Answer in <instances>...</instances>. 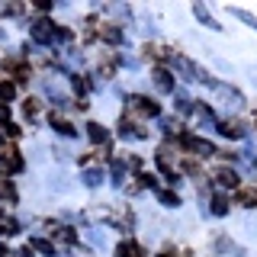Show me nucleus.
Returning a JSON list of instances; mask_svg holds the SVG:
<instances>
[{"label":"nucleus","mask_w":257,"mask_h":257,"mask_svg":"<svg viewBox=\"0 0 257 257\" xmlns=\"http://www.w3.org/2000/svg\"><path fill=\"white\" fill-rule=\"evenodd\" d=\"M128 109L132 112H139V116H158L161 106L151 96H142V93H135V96H128Z\"/></svg>","instance_id":"1"},{"label":"nucleus","mask_w":257,"mask_h":257,"mask_svg":"<svg viewBox=\"0 0 257 257\" xmlns=\"http://www.w3.org/2000/svg\"><path fill=\"white\" fill-rule=\"evenodd\" d=\"M29 32H32V39H36L39 45H52V39L58 36V29H55L48 20H36V23L29 26Z\"/></svg>","instance_id":"2"},{"label":"nucleus","mask_w":257,"mask_h":257,"mask_svg":"<svg viewBox=\"0 0 257 257\" xmlns=\"http://www.w3.org/2000/svg\"><path fill=\"white\" fill-rule=\"evenodd\" d=\"M151 80H155V87L161 93H174V77H171L167 68H155V71H151Z\"/></svg>","instance_id":"3"},{"label":"nucleus","mask_w":257,"mask_h":257,"mask_svg":"<svg viewBox=\"0 0 257 257\" xmlns=\"http://www.w3.org/2000/svg\"><path fill=\"white\" fill-rule=\"evenodd\" d=\"M219 132L225 135V139H241V135H244V125L235 122V119H222V122H219Z\"/></svg>","instance_id":"4"},{"label":"nucleus","mask_w":257,"mask_h":257,"mask_svg":"<svg viewBox=\"0 0 257 257\" xmlns=\"http://www.w3.org/2000/svg\"><path fill=\"white\" fill-rule=\"evenodd\" d=\"M215 90H219V96L225 100V106H231V109H238L241 103H244V100H241V93H238V90H231V87H225V84H219Z\"/></svg>","instance_id":"5"},{"label":"nucleus","mask_w":257,"mask_h":257,"mask_svg":"<svg viewBox=\"0 0 257 257\" xmlns=\"http://www.w3.org/2000/svg\"><path fill=\"white\" fill-rule=\"evenodd\" d=\"M215 180L222 183V187H238L241 183V177L231 171V167H215Z\"/></svg>","instance_id":"6"},{"label":"nucleus","mask_w":257,"mask_h":257,"mask_svg":"<svg viewBox=\"0 0 257 257\" xmlns=\"http://www.w3.org/2000/svg\"><path fill=\"white\" fill-rule=\"evenodd\" d=\"M87 135H90V142H96V145H106L109 142V132L100 122H90V125H87Z\"/></svg>","instance_id":"7"},{"label":"nucleus","mask_w":257,"mask_h":257,"mask_svg":"<svg viewBox=\"0 0 257 257\" xmlns=\"http://www.w3.org/2000/svg\"><path fill=\"white\" fill-rule=\"evenodd\" d=\"M116 257H142V247L135 244V241H119Z\"/></svg>","instance_id":"8"},{"label":"nucleus","mask_w":257,"mask_h":257,"mask_svg":"<svg viewBox=\"0 0 257 257\" xmlns=\"http://www.w3.org/2000/svg\"><path fill=\"white\" fill-rule=\"evenodd\" d=\"M52 128H55L58 135H68V139H71V135H77V128L71 125L68 119H61V116H52Z\"/></svg>","instance_id":"9"},{"label":"nucleus","mask_w":257,"mask_h":257,"mask_svg":"<svg viewBox=\"0 0 257 257\" xmlns=\"http://www.w3.org/2000/svg\"><path fill=\"white\" fill-rule=\"evenodd\" d=\"M193 13H196V20H199V23H203V26H209V29H222V26H219V23H215V20H212V16H209V10H206V7H203V4H196V7H193Z\"/></svg>","instance_id":"10"},{"label":"nucleus","mask_w":257,"mask_h":257,"mask_svg":"<svg viewBox=\"0 0 257 257\" xmlns=\"http://www.w3.org/2000/svg\"><path fill=\"white\" fill-rule=\"evenodd\" d=\"M4 167H7L10 174H20V171H23V158H20V151H7Z\"/></svg>","instance_id":"11"},{"label":"nucleus","mask_w":257,"mask_h":257,"mask_svg":"<svg viewBox=\"0 0 257 257\" xmlns=\"http://www.w3.org/2000/svg\"><path fill=\"white\" fill-rule=\"evenodd\" d=\"M238 203L241 206H257V187H241L238 190Z\"/></svg>","instance_id":"12"},{"label":"nucleus","mask_w":257,"mask_h":257,"mask_svg":"<svg viewBox=\"0 0 257 257\" xmlns=\"http://www.w3.org/2000/svg\"><path fill=\"white\" fill-rule=\"evenodd\" d=\"M100 36L106 39V42H112V45L122 42V29H119V26H103V29H100Z\"/></svg>","instance_id":"13"},{"label":"nucleus","mask_w":257,"mask_h":257,"mask_svg":"<svg viewBox=\"0 0 257 257\" xmlns=\"http://www.w3.org/2000/svg\"><path fill=\"white\" fill-rule=\"evenodd\" d=\"M0 199L4 203H16V187L10 180H0Z\"/></svg>","instance_id":"14"},{"label":"nucleus","mask_w":257,"mask_h":257,"mask_svg":"<svg viewBox=\"0 0 257 257\" xmlns=\"http://www.w3.org/2000/svg\"><path fill=\"white\" fill-rule=\"evenodd\" d=\"M122 180H125V161L119 158V161H112V183L122 187Z\"/></svg>","instance_id":"15"},{"label":"nucleus","mask_w":257,"mask_h":257,"mask_svg":"<svg viewBox=\"0 0 257 257\" xmlns=\"http://www.w3.org/2000/svg\"><path fill=\"white\" fill-rule=\"evenodd\" d=\"M0 231H4V235H16V231H20V222L10 219V215H0Z\"/></svg>","instance_id":"16"},{"label":"nucleus","mask_w":257,"mask_h":257,"mask_svg":"<svg viewBox=\"0 0 257 257\" xmlns=\"http://www.w3.org/2000/svg\"><path fill=\"white\" fill-rule=\"evenodd\" d=\"M177 112H183V116H187V112H193V100H190L183 90L177 93Z\"/></svg>","instance_id":"17"},{"label":"nucleus","mask_w":257,"mask_h":257,"mask_svg":"<svg viewBox=\"0 0 257 257\" xmlns=\"http://www.w3.org/2000/svg\"><path fill=\"white\" fill-rule=\"evenodd\" d=\"M32 247L42 251L45 257H55V244H52V241H45V238H36V241H32Z\"/></svg>","instance_id":"18"},{"label":"nucleus","mask_w":257,"mask_h":257,"mask_svg":"<svg viewBox=\"0 0 257 257\" xmlns=\"http://www.w3.org/2000/svg\"><path fill=\"white\" fill-rule=\"evenodd\" d=\"M225 212H228V199L219 193V196H212V215H225Z\"/></svg>","instance_id":"19"},{"label":"nucleus","mask_w":257,"mask_h":257,"mask_svg":"<svg viewBox=\"0 0 257 257\" xmlns=\"http://www.w3.org/2000/svg\"><path fill=\"white\" fill-rule=\"evenodd\" d=\"M16 96V84L13 80H0V100H13Z\"/></svg>","instance_id":"20"},{"label":"nucleus","mask_w":257,"mask_h":257,"mask_svg":"<svg viewBox=\"0 0 257 257\" xmlns=\"http://www.w3.org/2000/svg\"><path fill=\"white\" fill-rule=\"evenodd\" d=\"M158 199L164 206H180V196H177V193H171V190H158Z\"/></svg>","instance_id":"21"},{"label":"nucleus","mask_w":257,"mask_h":257,"mask_svg":"<svg viewBox=\"0 0 257 257\" xmlns=\"http://www.w3.org/2000/svg\"><path fill=\"white\" fill-rule=\"evenodd\" d=\"M84 183H87V187H100V183H103V171H87Z\"/></svg>","instance_id":"22"},{"label":"nucleus","mask_w":257,"mask_h":257,"mask_svg":"<svg viewBox=\"0 0 257 257\" xmlns=\"http://www.w3.org/2000/svg\"><path fill=\"white\" fill-rule=\"evenodd\" d=\"M71 87H74L77 93H87V90H90V84H87V80L80 77V74H74V77H71Z\"/></svg>","instance_id":"23"},{"label":"nucleus","mask_w":257,"mask_h":257,"mask_svg":"<svg viewBox=\"0 0 257 257\" xmlns=\"http://www.w3.org/2000/svg\"><path fill=\"white\" fill-rule=\"evenodd\" d=\"M23 112H26L29 119H36L39 116V100H26V103H23Z\"/></svg>","instance_id":"24"},{"label":"nucleus","mask_w":257,"mask_h":257,"mask_svg":"<svg viewBox=\"0 0 257 257\" xmlns=\"http://www.w3.org/2000/svg\"><path fill=\"white\" fill-rule=\"evenodd\" d=\"M58 238L64 241V244H74L77 235H74V228H58Z\"/></svg>","instance_id":"25"},{"label":"nucleus","mask_w":257,"mask_h":257,"mask_svg":"<svg viewBox=\"0 0 257 257\" xmlns=\"http://www.w3.org/2000/svg\"><path fill=\"white\" fill-rule=\"evenodd\" d=\"M231 13H235V16H238V20H244V23H247V26H254V29H257V20H254V16H251V13H247V10H231Z\"/></svg>","instance_id":"26"},{"label":"nucleus","mask_w":257,"mask_h":257,"mask_svg":"<svg viewBox=\"0 0 257 257\" xmlns=\"http://www.w3.org/2000/svg\"><path fill=\"white\" fill-rule=\"evenodd\" d=\"M4 132H7V135H10V139H20V128H16V125H10V122H7V125H4Z\"/></svg>","instance_id":"27"},{"label":"nucleus","mask_w":257,"mask_h":257,"mask_svg":"<svg viewBox=\"0 0 257 257\" xmlns=\"http://www.w3.org/2000/svg\"><path fill=\"white\" fill-rule=\"evenodd\" d=\"M7 119H10V106H7V103H0V122H7Z\"/></svg>","instance_id":"28"},{"label":"nucleus","mask_w":257,"mask_h":257,"mask_svg":"<svg viewBox=\"0 0 257 257\" xmlns=\"http://www.w3.org/2000/svg\"><path fill=\"white\" fill-rule=\"evenodd\" d=\"M139 180H142V187H155V177H151V174H142Z\"/></svg>","instance_id":"29"},{"label":"nucleus","mask_w":257,"mask_h":257,"mask_svg":"<svg viewBox=\"0 0 257 257\" xmlns=\"http://www.w3.org/2000/svg\"><path fill=\"white\" fill-rule=\"evenodd\" d=\"M36 7H39V10H42V13H48V10H52V0H39Z\"/></svg>","instance_id":"30"},{"label":"nucleus","mask_w":257,"mask_h":257,"mask_svg":"<svg viewBox=\"0 0 257 257\" xmlns=\"http://www.w3.org/2000/svg\"><path fill=\"white\" fill-rule=\"evenodd\" d=\"M0 257H13V254H10V251H7V247H4V244H0Z\"/></svg>","instance_id":"31"},{"label":"nucleus","mask_w":257,"mask_h":257,"mask_svg":"<svg viewBox=\"0 0 257 257\" xmlns=\"http://www.w3.org/2000/svg\"><path fill=\"white\" fill-rule=\"evenodd\" d=\"M0 145H4V132H0Z\"/></svg>","instance_id":"32"},{"label":"nucleus","mask_w":257,"mask_h":257,"mask_svg":"<svg viewBox=\"0 0 257 257\" xmlns=\"http://www.w3.org/2000/svg\"><path fill=\"white\" fill-rule=\"evenodd\" d=\"M161 257H171V254H161Z\"/></svg>","instance_id":"33"},{"label":"nucleus","mask_w":257,"mask_h":257,"mask_svg":"<svg viewBox=\"0 0 257 257\" xmlns=\"http://www.w3.org/2000/svg\"><path fill=\"white\" fill-rule=\"evenodd\" d=\"M0 39H4V32H0Z\"/></svg>","instance_id":"34"}]
</instances>
